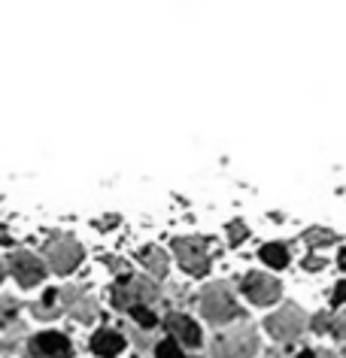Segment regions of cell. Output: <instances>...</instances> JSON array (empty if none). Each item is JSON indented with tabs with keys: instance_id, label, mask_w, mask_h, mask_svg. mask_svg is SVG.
<instances>
[{
	"instance_id": "1",
	"label": "cell",
	"mask_w": 346,
	"mask_h": 358,
	"mask_svg": "<svg viewBox=\"0 0 346 358\" xmlns=\"http://www.w3.org/2000/svg\"><path fill=\"white\" fill-rule=\"evenodd\" d=\"M201 310L212 325H222V322H231L240 316V307L234 303V298L225 292V285H212V289L203 292L201 298Z\"/></svg>"
},
{
	"instance_id": "2",
	"label": "cell",
	"mask_w": 346,
	"mask_h": 358,
	"mask_svg": "<svg viewBox=\"0 0 346 358\" xmlns=\"http://www.w3.org/2000/svg\"><path fill=\"white\" fill-rule=\"evenodd\" d=\"M155 285L152 282H146V280H125V282H119L115 285V292H113V303L115 307H122V310H137V307H143L146 301H152L155 298Z\"/></svg>"
},
{
	"instance_id": "3",
	"label": "cell",
	"mask_w": 346,
	"mask_h": 358,
	"mask_svg": "<svg viewBox=\"0 0 346 358\" xmlns=\"http://www.w3.org/2000/svg\"><path fill=\"white\" fill-rule=\"evenodd\" d=\"M176 258L189 273L203 276L210 271V258H207V243L203 240H173Z\"/></svg>"
},
{
	"instance_id": "4",
	"label": "cell",
	"mask_w": 346,
	"mask_h": 358,
	"mask_svg": "<svg viewBox=\"0 0 346 358\" xmlns=\"http://www.w3.org/2000/svg\"><path fill=\"white\" fill-rule=\"evenodd\" d=\"M255 349H259V340H255L252 331H237V334L219 337L216 346H212V355L216 358H252Z\"/></svg>"
},
{
	"instance_id": "5",
	"label": "cell",
	"mask_w": 346,
	"mask_h": 358,
	"mask_svg": "<svg viewBox=\"0 0 346 358\" xmlns=\"http://www.w3.org/2000/svg\"><path fill=\"white\" fill-rule=\"evenodd\" d=\"M46 255H49L52 271L70 273L79 262H82V246H79L73 237H61V240H55V243L46 246Z\"/></svg>"
},
{
	"instance_id": "6",
	"label": "cell",
	"mask_w": 346,
	"mask_h": 358,
	"mask_svg": "<svg viewBox=\"0 0 346 358\" xmlns=\"http://www.w3.org/2000/svg\"><path fill=\"white\" fill-rule=\"evenodd\" d=\"M301 328H304V313L298 307H291V303H286L280 313L268 316V331L277 340H295L301 334Z\"/></svg>"
},
{
	"instance_id": "7",
	"label": "cell",
	"mask_w": 346,
	"mask_h": 358,
	"mask_svg": "<svg viewBox=\"0 0 346 358\" xmlns=\"http://www.w3.org/2000/svg\"><path fill=\"white\" fill-rule=\"evenodd\" d=\"M243 294L252 303H273L280 298V282L268 273H250L243 280Z\"/></svg>"
},
{
	"instance_id": "8",
	"label": "cell",
	"mask_w": 346,
	"mask_h": 358,
	"mask_svg": "<svg viewBox=\"0 0 346 358\" xmlns=\"http://www.w3.org/2000/svg\"><path fill=\"white\" fill-rule=\"evenodd\" d=\"M70 352H73L70 340L64 334H55V331L31 340V355L34 358H70Z\"/></svg>"
},
{
	"instance_id": "9",
	"label": "cell",
	"mask_w": 346,
	"mask_h": 358,
	"mask_svg": "<svg viewBox=\"0 0 346 358\" xmlns=\"http://www.w3.org/2000/svg\"><path fill=\"white\" fill-rule=\"evenodd\" d=\"M10 264H13L15 280H19L22 285H37L43 276H46V264H43L37 255H31V252H15L10 258Z\"/></svg>"
},
{
	"instance_id": "10",
	"label": "cell",
	"mask_w": 346,
	"mask_h": 358,
	"mask_svg": "<svg viewBox=\"0 0 346 358\" xmlns=\"http://www.w3.org/2000/svg\"><path fill=\"white\" fill-rule=\"evenodd\" d=\"M167 331H171L176 340H182L185 346H198V343H201V331H198V325H194L189 316H180V313L167 316Z\"/></svg>"
},
{
	"instance_id": "11",
	"label": "cell",
	"mask_w": 346,
	"mask_h": 358,
	"mask_svg": "<svg viewBox=\"0 0 346 358\" xmlns=\"http://www.w3.org/2000/svg\"><path fill=\"white\" fill-rule=\"evenodd\" d=\"M122 346H125V340L122 334H115V331H97L92 337V352L94 355H103V358H113L115 352H122Z\"/></svg>"
},
{
	"instance_id": "12",
	"label": "cell",
	"mask_w": 346,
	"mask_h": 358,
	"mask_svg": "<svg viewBox=\"0 0 346 358\" xmlns=\"http://www.w3.org/2000/svg\"><path fill=\"white\" fill-rule=\"evenodd\" d=\"M261 262L264 264H271V267H286L289 264V252H286V246H280V243H268L261 249Z\"/></svg>"
},
{
	"instance_id": "13",
	"label": "cell",
	"mask_w": 346,
	"mask_h": 358,
	"mask_svg": "<svg viewBox=\"0 0 346 358\" xmlns=\"http://www.w3.org/2000/svg\"><path fill=\"white\" fill-rule=\"evenodd\" d=\"M143 264H149V271H152L155 276H164V271H167V258L158 252V249H146V252H143Z\"/></svg>"
},
{
	"instance_id": "14",
	"label": "cell",
	"mask_w": 346,
	"mask_h": 358,
	"mask_svg": "<svg viewBox=\"0 0 346 358\" xmlns=\"http://www.w3.org/2000/svg\"><path fill=\"white\" fill-rule=\"evenodd\" d=\"M304 240L310 246H328V243H334V240H337V234H334V231H325V228H310L304 234Z\"/></svg>"
},
{
	"instance_id": "15",
	"label": "cell",
	"mask_w": 346,
	"mask_h": 358,
	"mask_svg": "<svg viewBox=\"0 0 346 358\" xmlns=\"http://www.w3.org/2000/svg\"><path fill=\"white\" fill-rule=\"evenodd\" d=\"M158 358H185V355L180 352L176 340H164V343H158Z\"/></svg>"
},
{
	"instance_id": "16",
	"label": "cell",
	"mask_w": 346,
	"mask_h": 358,
	"mask_svg": "<svg viewBox=\"0 0 346 358\" xmlns=\"http://www.w3.org/2000/svg\"><path fill=\"white\" fill-rule=\"evenodd\" d=\"M131 313H134V319H137L143 328H152L155 322H158V319H155V316H152V313H149L146 307H137V310H131Z\"/></svg>"
},
{
	"instance_id": "17",
	"label": "cell",
	"mask_w": 346,
	"mask_h": 358,
	"mask_svg": "<svg viewBox=\"0 0 346 358\" xmlns=\"http://www.w3.org/2000/svg\"><path fill=\"white\" fill-rule=\"evenodd\" d=\"M228 237H231V243H240V240L246 237V225H243V222H234V225L228 228Z\"/></svg>"
},
{
	"instance_id": "18",
	"label": "cell",
	"mask_w": 346,
	"mask_h": 358,
	"mask_svg": "<svg viewBox=\"0 0 346 358\" xmlns=\"http://www.w3.org/2000/svg\"><path fill=\"white\" fill-rule=\"evenodd\" d=\"M334 334L337 337H346V316H334Z\"/></svg>"
},
{
	"instance_id": "19",
	"label": "cell",
	"mask_w": 346,
	"mask_h": 358,
	"mask_svg": "<svg viewBox=\"0 0 346 358\" xmlns=\"http://www.w3.org/2000/svg\"><path fill=\"white\" fill-rule=\"evenodd\" d=\"M304 267H307V271H322L325 262H322V258H316V255H310L307 262H304Z\"/></svg>"
},
{
	"instance_id": "20",
	"label": "cell",
	"mask_w": 346,
	"mask_h": 358,
	"mask_svg": "<svg viewBox=\"0 0 346 358\" xmlns=\"http://www.w3.org/2000/svg\"><path fill=\"white\" fill-rule=\"evenodd\" d=\"M334 303H343L346 301V282H337V289H334Z\"/></svg>"
},
{
	"instance_id": "21",
	"label": "cell",
	"mask_w": 346,
	"mask_h": 358,
	"mask_svg": "<svg viewBox=\"0 0 346 358\" xmlns=\"http://www.w3.org/2000/svg\"><path fill=\"white\" fill-rule=\"evenodd\" d=\"M313 328H316V331H325V328H331V322H328L325 316H316V319H313Z\"/></svg>"
},
{
	"instance_id": "22",
	"label": "cell",
	"mask_w": 346,
	"mask_h": 358,
	"mask_svg": "<svg viewBox=\"0 0 346 358\" xmlns=\"http://www.w3.org/2000/svg\"><path fill=\"white\" fill-rule=\"evenodd\" d=\"M298 358H334L331 352H304V355H298Z\"/></svg>"
},
{
	"instance_id": "23",
	"label": "cell",
	"mask_w": 346,
	"mask_h": 358,
	"mask_svg": "<svg viewBox=\"0 0 346 358\" xmlns=\"http://www.w3.org/2000/svg\"><path fill=\"white\" fill-rule=\"evenodd\" d=\"M340 267H346V249H340Z\"/></svg>"
},
{
	"instance_id": "24",
	"label": "cell",
	"mask_w": 346,
	"mask_h": 358,
	"mask_svg": "<svg viewBox=\"0 0 346 358\" xmlns=\"http://www.w3.org/2000/svg\"><path fill=\"white\" fill-rule=\"evenodd\" d=\"M0 280H3V267H0Z\"/></svg>"
}]
</instances>
